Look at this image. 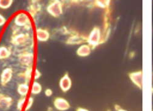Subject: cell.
I'll use <instances>...</instances> for the list:
<instances>
[{
  "instance_id": "cell-1",
  "label": "cell",
  "mask_w": 153,
  "mask_h": 111,
  "mask_svg": "<svg viewBox=\"0 0 153 111\" xmlns=\"http://www.w3.org/2000/svg\"><path fill=\"white\" fill-rule=\"evenodd\" d=\"M87 42L91 48H96L100 43L103 42L101 31L99 27H95L93 28L87 38Z\"/></svg>"
},
{
  "instance_id": "cell-2",
  "label": "cell",
  "mask_w": 153,
  "mask_h": 111,
  "mask_svg": "<svg viewBox=\"0 0 153 111\" xmlns=\"http://www.w3.org/2000/svg\"><path fill=\"white\" fill-rule=\"evenodd\" d=\"M46 10L50 16L55 18H58L63 13L62 4L60 1L55 0L48 4Z\"/></svg>"
},
{
  "instance_id": "cell-3",
  "label": "cell",
  "mask_w": 153,
  "mask_h": 111,
  "mask_svg": "<svg viewBox=\"0 0 153 111\" xmlns=\"http://www.w3.org/2000/svg\"><path fill=\"white\" fill-rule=\"evenodd\" d=\"M14 22L16 25L19 27H23L27 30H30L31 26V20L27 14L24 12L18 14L14 18Z\"/></svg>"
},
{
  "instance_id": "cell-4",
  "label": "cell",
  "mask_w": 153,
  "mask_h": 111,
  "mask_svg": "<svg viewBox=\"0 0 153 111\" xmlns=\"http://www.w3.org/2000/svg\"><path fill=\"white\" fill-rule=\"evenodd\" d=\"M18 60L22 65L27 68H31L34 63V54L32 52H25L19 55Z\"/></svg>"
},
{
  "instance_id": "cell-5",
  "label": "cell",
  "mask_w": 153,
  "mask_h": 111,
  "mask_svg": "<svg viewBox=\"0 0 153 111\" xmlns=\"http://www.w3.org/2000/svg\"><path fill=\"white\" fill-rule=\"evenodd\" d=\"M30 39V34L28 33H20L12 37L11 43L15 46H23L26 44Z\"/></svg>"
},
{
  "instance_id": "cell-6",
  "label": "cell",
  "mask_w": 153,
  "mask_h": 111,
  "mask_svg": "<svg viewBox=\"0 0 153 111\" xmlns=\"http://www.w3.org/2000/svg\"><path fill=\"white\" fill-rule=\"evenodd\" d=\"M132 82L138 89H142L143 87V72L142 71L132 72L129 74Z\"/></svg>"
},
{
  "instance_id": "cell-7",
  "label": "cell",
  "mask_w": 153,
  "mask_h": 111,
  "mask_svg": "<svg viewBox=\"0 0 153 111\" xmlns=\"http://www.w3.org/2000/svg\"><path fill=\"white\" fill-rule=\"evenodd\" d=\"M72 80L68 73H66L65 75L61 77L59 82L60 89L62 92L65 93L70 90L72 87Z\"/></svg>"
},
{
  "instance_id": "cell-8",
  "label": "cell",
  "mask_w": 153,
  "mask_h": 111,
  "mask_svg": "<svg viewBox=\"0 0 153 111\" xmlns=\"http://www.w3.org/2000/svg\"><path fill=\"white\" fill-rule=\"evenodd\" d=\"M53 106L59 111H66L71 107L70 103L68 101L61 97L55 98L53 101Z\"/></svg>"
},
{
  "instance_id": "cell-9",
  "label": "cell",
  "mask_w": 153,
  "mask_h": 111,
  "mask_svg": "<svg viewBox=\"0 0 153 111\" xmlns=\"http://www.w3.org/2000/svg\"><path fill=\"white\" fill-rule=\"evenodd\" d=\"M12 77H13V70L11 68H6L3 70L0 75V83L3 86H5L10 82Z\"/></svg>"
},
{
  "instance_id": "cell-10",
  "label": "cell",
  "mask_w": 153,
  "mask_h": 111,
  "mask_svg": "<svg viewBox=\"0 0 153 111\" xmlns=\"http://www.w3.org/2000/svg\"><path fill=\"white\" fill-rule=\"evenodd\" d=\"M13 103V99L10 96L0 93V109L7 110L10 109Z\"/></svg>"
},
{
  "instance_id": "cell-11",
  "label": "cell",
  "mask_w": 153,
  "mask_h": 111,
  "mask_svg": "<svg viewBox=\"0 0 153 111\" xmlns=\"http://www.w3.org/2000/svg\"><path fill=\"white\" fill-rule=\"evenodd\" d=\"M50 37L49 31L45 29L39 28L36 30V38L37 40L41 42H47Z\"/></svg>"
},
{
  "instance_id": "cell-12",
  "label": "cell",
  "mask_w": 153,
  "mask_h": 111,
  "mask_svg": "<svg viewBox=\"0 0 153 111\" xmlns=\"http://www.w3.org/2000/svg\"><path fill=\"white\" fill-rule=\"evenodd\" d=\"M91 49L88 44H82L77 48L76 54L80 57H86L91 54Z\"/></svg>"
},
{
  "instance_id": "cell-13",
  "label": "cell",
  "mask_w": 153,
  "mask_h": 111,
  "mask_svg": "<svg viewBox=\"0 0 153 111\" xmlns=\"http://www.w3.org/2000/svg\"><path fill=\"white\" fill-rule=\"evenodd\" d=\"M30 90V86L27 83H20L17 89V93L22 97H26L28 94Z\"/></svg>"
},
{
  "instance_id": "cell-14",
  "label": "cell",
  "mask_w": 153,
  "mask_h": 111,
  "mask_svg": "<svg viewBox=\"0 0 153 111\" xmlns=\"http://www.w3.org/2000/svg\"><path fill=\"white\" fill-rule=\"evenodd\" d=\"M42 90V87L40 83L38 82L34 81L33 82L32 86H31V93L33 95H38L41 93Z\"/></svg>"
},
{
  "instance_id": "cell-15",
  "label": "cell",
  "mask_w": 153,
  "mask_h": 111,
  "mask_svg": "<svg viewBox=\"0 0 153 111\" xmlns=\"http://www.w3.org/2000/svg\"><path fill=\"white\" fill-rule=\"evenodd\" d=\"M11 55V52L9 49L5 46L0 47V60H4L8 58Z\"/></svg>"
},
{
  "instance_id": "cell-16",
  "label": "cell",
  "mask_w": 153,
  "mask_h": 111,
  "mask_svg": "<svg viewBox=\"0 0 153 111\" xmlns=\"http://www.w3.org/2000/svg\"><path fill=\"white\" fill-rule=\"evenodd\" d=\"M32 73H33V67L27 68V69L25 71V72L22 74V77L24 79L25 83H28L30 82V80L31 79Z\"/></svg>"
},
{
  "instance_id": "cell-17",
  "label": "cell",
  "mask_w": 153,
  "mask_h": 111,
  "mask_svg": "<svg viewBox=\"0 0 153 111\" xmlns=\"http://www.w3.org/2000/svg\"><path fill=\"white\" fill-rule=\"evenodd\" d=\"M13 0H0V9H7L13 4Z\"/></svg>"
},
{
  "instance_id": "cell-18",
  "label": "cell",
  "mask_w": 153,
  "mask_h": 111,
  "mask_svg": "<svg viewBox=\"0 0 153 111\" xmlns=\"http://www.w3.org/2000/svg\"><path fill=\"white\" fill-rule=\"evenodd\" d=\"M25 102H26V97H22L20 98L17 104V109L18 110L21 111L25 106Z\"/></svg>"
},
{
  "instance_id": "cell-19",
  "label": "cell",
  "mask_w": 153,
  "mask_h": 111,
  "mask_svg": "<svg viewBox=\"0 0 153 111\" xmlns=\"http://www.w3.org/2000/svg\"><path fill=\"white\" fill-rule=\"evenodd\" d=\"M33 103H34L33 98V97H30L28 100V102H27V104L26 107H25V111H28V110H30L31 108Z\"/></svg>"
},
{
  "instance_id": "cell-20",
  "label": "cell",
  "mask_w": 153,
  "mask_h": 111,
  "mask_svg": "<svg viewBox=\"0 0 153 111\" xmlns=\"http://www.w3.org/2000/svg\"><path fill=\"white\" fill-rule=\"evenodd\" d=\"M41 72H40V71L37 69H36L35 71H34V78L35 80H37L39 79L41 77Z\"/></svg>"
},
{
  "instance_id": "cell-21",
  "label": "cell",
  "mask_w": 153,
  "mask_h": 111,
  "mask_svg": "<svg viewBox=\"0 0 153 111\" xmlns=\"http://www.w3.org/2000/svg\"><path fill=\"white\" fill-rule=\"evenodd\" d=\"M6 22H7V19L2 14H0V27H3L6 23Z\"/></svg>"
},
{
  "instance_id": "cell-22",
  "label": "cell",
  "mask_w": 153,
  "mask_h": 111,
  "mask_svg": "<svg viewBox=\"0 0 153 111\" xmlns=\"http://www.w3.org/2000/svg\"><path fill=\"white\" fill-rule=\"evenodd\" d=\"M44 93H45V95L47 97H50V96H52V95H53V91H52V89H46V90H45Z\"/></svg>"
},
{
  "instance_id": "cell-23",
  "label": "cell",
  "mask_w": 153,
  "mask_h": 111,
  "mask_svg": "<svg viewBox=\"0 0 153 111\" xmlns=\"http://www.w3.org/2000/svg\"><path fill=\"white\" fill-rule=\"evenodd\" d=\"M115 109H116L117 111H127V110H125V109H123L121 108L120 106H118V105H116Z\"/></svg>"
},
{
  "instance_id": "cell-24",
  "label": "cell",
  "mask_w": 153,
  "mask_h": 111,
  "mask_svg": "<svg viewBox=\"0 0 153 111\" xmlns=\"http://www.w3.org/2000/svg\"><path fill=\"white\" fill-rule=\"evenodd\" d=\"M76 111H90L89 110L85 109V108H83V107H79L76 109Z\"/></svg>"
},
{
  "instance_id": "cell-25",
  "label": "cell",
  "mask_w": 153,
  "mask_h": 111,
  "mask_svg": "<svg viewBox=\"0 0 153 111\" xmlns=\"http://www.w3.org/2000/svg\"><path fill=\"white\" fill-rule=\"evenodd\" d=\"M107 111H111V110H107Z\"/></svg>"
},
{
  "instance_id": "cell-26",
  "label": "cell",
  "mask_w": 153,
  "mask_h": 111,
  "mask_svg": "<svg viewBox=\"0 0 153 111\" xmlns=\"http://www.w3.org/2000/svg\"><path fill=\"white\" fill-rule=\"evenodd\" d=\"M48 111H50V110H48Z\"/></svg>"
},
{
  "instance_id": "cell-27",
  "label": "cell",
  "mask_w": 153,
  "mask_h": 111,
  "mask_svg": "<svg viewBox=\"0 0 153 111\" xmlns=\"http://www.w3.org/2000/svg\"><path fill=\"white\" fill-rule=\"evenodd\" d=\"M152 111H153V110H152Z\"/></svg>"
}]
</instances>
